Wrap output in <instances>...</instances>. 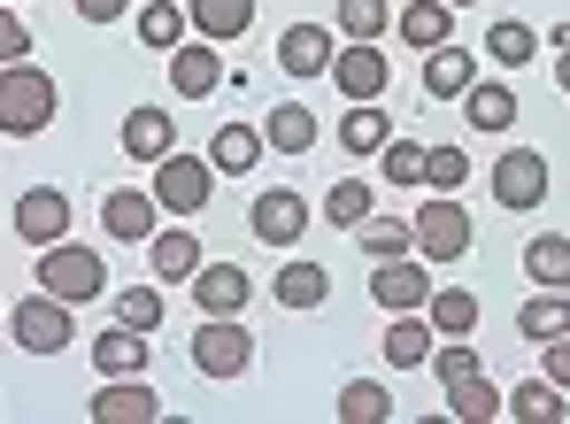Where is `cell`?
I'll list each match as a JSON object with an SVG mask.
<instances>
[{
	"label": "cell",
	"mask_w": 570,
	"mask_h": 424,
	"mask_svg": "<svg viewBox=\"0 0 570 424\" xmlns=\"http://www.w3.org/2000/svg\"><path fill=\"white\" fill-rule=\"evenodd\" d=\"M208 162H216V178H247V170L263 162V131H255V124H216Z\"/></svg>",
	"instance_id": "obj_23"
},
{
	"label": "cell",
	"mask_w": 570,
	"mask_h": 424,
	"mask_svg": "<svg viewBox=\"0 0 570 424\" xmlns=\"http://www.w3.org/2000/svg\"><path fill=\"white\" fill-rule=\"evenodd\" d=\"M324 216H332L340 231H355V224L371 216V186H363V178H340V186L324 194Z\"/></svg>",
	"instance_id": "obj_42"
},
{
	"label": "cell",
	"mask_w": 570,
	"mask_h": 424,
	"mask_svg": "<svg viewBox=\"0 0 570 424\" xmlns=\"http://www.w3.org/2000/svg\"><path fill=\"white\" fill-rule=\"evenodd\" d=\"M524 278H532V286H570V239L563 231H540V239L524 247Z\"/></svg>",
	"instance_id": "obj_33"
},
{
	"label": "cell",
	"mask_w": 570,
	"mask_h": 424,
	"mask_svg": "<svg viewBox=\"0 0 570 424\" xmlns=\"http://www.w3.org/2000/svg\"><path fill=\"white\" fill-rule=\"evenodd\" d=\"M424 317H432L440 339H471V332H478V294H471V286H432Z\"/></svg>",
	"instance_id": "obj_27"
},
{
	"label": "cell",
	"mask_w": 570,
	"mask_h": 424,
	"mask_svg": "<svg viewBox=\"0 0 570 424\" xmlns=\"http://www.w3.org/2000/svg\"><path fill=\"white\" fill-rule=\"evenodd\" d=\"M548 39H556V55H563V47H570V23H556V31H548Z\"/></svg>",
	"instance_id": "obj_48"
},
{
	"label": "cell",
	"mask_w": 570,
	"mask_h": 424,
	"mask_svg": "<svg viewBox=\"0 0 570 424\" xmlns=\"http://www.w3.org/2000/svg\"><path fill=\"white\" fill-rule=\"evenodd\" d=\"M385 23H393L385 0H340V8H332V31H340V39H379Z\"/></svg>",
	"instance_id": "obj_40"
},
{
	"label": "cell",
	"mask_w": 570,
	"mask_h": 424,
	"mask_svg": "<svg viewBox=\"0 0 570 424\" xmlns=\"http://www.w3.org/2000/svg\"><path fill=\"white\" fill-rule=\"evenodd\" d=\"M116 278H108V263H100L94 247H78V239H55V247H39V294H55V302H100Z\"/></svg>",
	"instance_id": "obj_2"
},
{
	"label": "cell",
	"mask_w": 570,
	"mask_h": 424,
	"mask_svg": "<svg viewBox=\"0 0 570 424\" xmlns=\"http://www.w3.org/2000/svg\"><path fill=\"white\" fill-rule=\"evenodd\" d=\"M8 8H16V0H8Z\"/></svg>",
	"instance_id": "obj_50"
},
{
	"label": "cell",
	"mask_w": 570,
	"mask_h": 424,
	"mask_svg": "<svg viewBox=\"0 0 570 424\" xmlns=\"http://www.w3.org/2000/svg\"><path fill=\"white\" fill-rule=\"evenodd\" d=\"M247 294H255V278H247L239 263H200V270H193V302H200V317H239Z\"/></svg>",
	"instance_id": "obj_14"
},
{
	"label": "cell",
	"mask_w": 570,
	"mask_h": 424,
	"mask_svg": "<svg viewBox=\"0 0 570 424\" xmlns=\"http://www.w3.org/2000/svg\"><path fill=\"white\" fill-rule=\"evenodd\" d=\"M471 47H455V39H448V47H432V55H424V93H440V101H463V93H471Z\"/></svg>",
	"instance_id": "obj_25"
},
{
	"label": "cell",
	"mask_w": 570,
	"mask_h": 424,
	"mask_svg": "<svg viewBox=\"0 0 570 424\" xmlns=\"http://www.w3.org/2000/svg\"><path fill=\"white\" fill-rule=\"evenodd\" d=\"M100 224H108V239L147 247V239H155V224H163V201H155V194H139V186H116V194L100 201Z\"/></svg>",
	"instance_id": "obj_12"
},
{
	"label": "cell",
	"mask_w": 570,
	"mask_h": 424,
	"mask_svg": "<svg viewBox=\"0 0 570 424\" xmlns=\"http://www.w3.org/2000/svg\"><path fill=\"white\" fill-rule=\"evenodd\" d=\"M139 47H155V55H170V47H186V31H193V16L178 8V0H147L139 16Z\"/></svg>",
	"instance_id": "obj_31"
},
{
	"label": "cell",
	"mask_w": 570,
	"mask_h": 424,
	"mask_svg": "<svg viewBox=\"0 0 570 424\" xmlns=\"http://www.w3.org/2000/svg\"><path fill=\"white\" fill-rule=\"evenodd\" d=\"M271 294H278V309H324L332 270H324V263H285L278 278H271Z\"/></svg>",
	"instance_id": "obj_29"
},
{
	"label": "cell",
	"mask_w": 570,
	"mask_h": 424,
	"mask_svg": "<svg viewBox=\"0 0 570 424\" xmlns=\"http://www.w3.org/2000/svg\"><path fill=\"white\" fill-rule=\"evenodd\" d=\"M501 417H517V424H563V386L556 378H524L517 394H501Z\"/></svg>",
	"instance_id": "obj_24"
},
{
	"label": "cell",
	"mask_w": 570,
	"mask_h": 424,
	"mask_svg": "<svg viewBox=\"0 0 570 424\" xmlns=\"http://www.w3.org/2000/svg\"><path fill=\"white\" fill-rule=\"evenodd\" d=\"M8 332H16V347H23V355H62L78 324H70V302L31 294V302H16V309H8Z\"/></svg>",
	"instance_id": "obj_6"
},
{
	"label": "cell",
	"mask_w": 570,
	"mask_h": 424,
	"mask_svg": "<svg viewBox=\"0 0 570 424\" xmlns=\"http://www.w3.org/2000/svg\"><path fill=\"white\" fill-rule=\"evenodd\" d=\"M55 108H62V93H55V78L39 62H8L0 70V131L8 139H39L55 124Z\"/></svg>",
	"instance_id": "obj_1"
},
{
	"label": "cell",
	"mask_w": 570,
	"mask_h": 424,
	"mask_svg": "<svg viewBox=\"0 0 570 424\" xmlns=\"http://www.w3.org/2000/svg\"><path fill=\"white\" fill-rule=\"evenodd\" d=\"M401 39L424 47V55L448 47V39H455V8H448V0H409V8H401Z\"/></svg>",
	"instance_id": "obj_30"
},
{
	"label": "cell",
	"mask_w": 570,
	"mask_h": 424,
	"mask_svg": "<svg viewBox=\"0 0 570 424\" xmlns=\"http://www.w3.org/2000/svg\"><path fill=\"white\" fill-rule=\"evenodd\" d=\"M556 86H563V93H570V47H563V55H556Z\"/></svg>",
	"instance_id": "obj_47"
},
{
	"label": "cell",
	"mask_w": 570,
	"mask_h": 424,
	"mask_svg": "<svg viewBox=\"0 0 570 424\" xmlns=\"http://www.w3.org/2000/svg\"><path fill=\"white\" fill-rule=\"evenodd\" d=\"M432 371H440V386L463 378V371H478V347L471 339H440V347H432Z\"/></svg>",
	"instance_id": "obj_44"
},
{
	"label": "cell",
	"mask_w": 570,
	"mask_h": 424,
	"mask_svg": "<svg viewBox=\"0 0 570 424\" xmlns=\"http://www.w3.org/2000/svg\"><path fill=\"white\" fill-rule=\"evenodd\" d=\"M355 239H363V255H371V263H385V255H409V247H416L409 216H363V224H355Z\"/></svg>",
	"instance_id": "obj_34"
},
{
	"label": "cell",
	"mask_w": 570,
	"mask_h": 424,
	"mask_svg": "<svg viewBox=\"0 0 570 424\" xmlns=\"http://www.w3.org/2000/svg\"><path fill=\"white\" fill-rule=\"evenodd\" d=\"M147 355H155V347H147V332H131V324H108V332L94 339L100 378H147Z\"/></svg>",
	"instance_id": "obj_19"
},
{
	"label": "cell",
	"mask_w": 570,
	"mask_h": 424,
	"mask_svg": "<svg viewBox=\"0 0 570 424\" xmlns=\"http://www.w3.org/2000/svg\"><path fill=\"white\" fill-rule=\"evenodd\" d=\"M463 108H471L478 131H509V124H517V93H509V86H478V78H471Z\"/></svg>",
	"instance_id": "obj_36"
},
{
	"label": "cell",
	"mask_w": 570,
	"mask_h": 424,
	"mask_svg": "<svg viewBox=\"0 0 570 424\" xmlns=\"http://www.w3.org/2000/svg\"><path fill=\"white\" fill-rule=\"evenodd\" d=\"M147 270H155V286H186L193 270H200V239H193L186 224H163L147 239Z\"/></svg>",
	"instance_id": "obj_17"
},
{
	"label": "cell",
	"mask_w": 570,
	"mask_h": 424,
	"mask_svg": "<svg viewBox=\"0 0 570 424\" xmlns=\"http://www.w3.org/2000/svg\"><path fill=\"white\" fill-rule=\"evenodd\" d=\"M424 186L432 194H463L471 186V147H424Z\"/></svg>",
	"instance_id": "obj_38"
},
{
	"label": "cell",
	"mask_w": 570,
	"mask_h": 424,
	"mask_svg": "<svg viewBox=\"0 0 570 424\" xmlns=\"http://www.w3.org/2000/svg\"><path fill=\"white\" fill-rule=\"evenodd\" d=\"M379 178H385V186H424V147L393 131V139L379 147Z\"/></svg>",
	"instance_id": "obj_39"
},
{
	"label": "cell",
	"mask_w": 570,
	"mask_h": 424,
	"mask_svg": "<svg viewBox=\"0 0 570 424\" xmlns=\"http://www.w3.org/2000/svg\"><path fill=\"white\" fill-rule=\"evenodd\" d=\"M332 55H340V31H324V23H285L278 62H285V78H293V86L324 78V70H332Z\"/></svg>",
	"instance_id": "obj_11"
},
{
	"label": "cell",
	"mask_w": 570,
	"mask_h": 424,
	"mask_svg": "<svg viewBox=\"0 0 570 424\" xmlns=\"http://www.w3.org/2000/svg\"><path fill=\"white\" fill-rule=\"evenodd\" d=\"M247 363H255L247 324L239 317H200V332H193V371H200V378H247Z\"/></svg>",
	"instance_id": "obj_5"
},
{
	"label": "cell",
	"mask_w": 570,
	"mask_h": 424,
	"mask_svg": "<svg viewBox=\"0 0 570 424\" xmlns=\"http://www.w3.org/2000/svg\"><path fill=\"white\" fill-rule=\"evenodd\" d=\"M540 363H548V378H556V386L570 394V332H563V339H548V347H540Z\"/></svg>",
	"instance_id": "obj_45"
},
{
	"label": "cell",
	"mask_w": 570,
	"mask_h": 424,
	"mask_svg": "<svg viewBox=\"0 0 570 424\" xmlns=\"http://www.w3.org/2000/svg\"><path fill=\"white\" fill-rule=\"evenodd\" d=\"M193 16V39H216V47H232V39H247V23H255V0H186Z\"/></svg>",
	"instance_id": "obj_22"
},
{
	"label": "cell",
	"mask_w": 570,
	"mask_h": 424,
	"mask_svg": "<svg viewBox=\"0 0 570 424\" xmlns=\"http://www.w3.org/2000/svg\"><path fill=\"white\" fill-rule=\"evenodd\" d=\"M116 324H131V332H163V286H124V294H116Z\"/></svg>",
	"instance_id": "obj_41"
},
{
	"label": "cell",
	"mask_w": 570,
	"mask_h": 424,
	"mask_svg": "<svg viewBox=\"0 0 570 424\" xmlns=\"http://www.w3.org/2000/svg\"><path fill=\"white\" fill-rule=\"evenodd\" d=\"M116 139H124V155H131V162H147V170H155V162L178 147V124L147 101V108H131V116H124V131H116Z\"/></svg>",
	"instance_id": "obj_18"
},
{
	"label": "cell",
	"mask_w": 570,
	"mask_h": 424,
	"mask_svg": "<svg viewBox=\"0 0 570 424\" xmlns=\"http://www.w3.org/2000/svg\"><path fill=\"white\" fill-rule=\"evenodd\" d=\"M517 332H524V347L563 339V332H570V286H540V294L517 309Z\"/></svg>",
	"instance_id": "obj_21"
},
{
	"label": "cell",
	"mask_w": 570,
	"mask_h": 424,
	"mask_svg": "<svg viewBox=\"0 0 570 424\" xmlns=\"http://www.w3.org/2000/svg\"><path fill=\"white\" fill-rule=\"evenodd\" d=\"M147 194L163 201V216H200V209H208V194H216V162L170 147V155L155 162V186H147Z\"/></svg>",
	"instance_id": "obj_3"
},
{
	"label": "cell",
	"mask_w": 570,
	"mask_h": 424,
	"mask_svg": "<svg viewBox=\"0 0 570 424\" xmlns=\"http://www.w3.org/2000/svg\"><path fill=\"white\" fill-rule=\"evenodd\" d=\"M532 47H540V39H532V23H517V16H501V23L485 31V55H493L501 70H524V62H532Z\"/></svg>",
	"instance_id": "obj_37"
},
{
	"label": "cell",
	"mask_w": 570,
	"mask_h": 424,
	"mask_svg": "<svg viewBox=\"0 0 570 424\" xmlns=\"http://www.w3.org/2000/svg\"><path fill=\"white\" fill-rule=\"evenodd\" d=\"M385 139H393V116H385L379 101H347V116H340V147H347V155H379Z\"/></svg>",
	"instance_id": "obj_32"
},
{
	"label": "cell",
	"mask_w": 570,
	"mask_h": 424,
	"mask_svg": "<svg viewBox=\"0 0 570 424\" xmlns=\"http://www.w3.org/2000/svg\"><path fill=\"white\" fill-rule=\"evenodd\" d=\"M155 417H163V394L147 378H100L94 424H155Z\"/></svg>",
	"instance_id": "obj_13"
},
{
	"label": "cell",
	"mask_w": 570,
	"mask_h": 424,
	"mask_svg": "<svg viewBox=\"0 0 570 424\" xmlns=\"http://www.w3.org/2000/svg\"><path fill=\"white\" fill-rule=\"evenodd\" d=\"M371 302H379L385 317L424 309V302H432V263H424V255H385L379 270H371Z\"/></svg>",
	"instance_id": "obj_9"
},
{
	"label": "cell",
	"mask_w": 570,
	"mask_h": 424,
	"mask_svg": "<svg viewBox=\"0 0 570 424\" xmlns=\"http://www.w3.org/2000/svg\"><path fill=\"white\" fill-rule=\"evenodd\" d=\"M216 86H224V47H216V39L170 47V93H178V101H208Z\"/></svg>",
	"instance_id": "obj_10"
},
{
	"label": "cell",
	"mask_w": 570,
	"mask_h": 424,
	"mask_svg": "<svg viewBox=\"0 0 570 424\" xmlns=\"http://www.w3.org/2000/svg\"><path fill=\"white\" fill-rule=\"evenodd\" d=\"M124 8H131V0H78V16H86V23H116Z\"/></svg>",
	"instance_id": "obj_46"
},
{
	"label": "cell",
	"mask_w": 570,
	"mask_h": 424,
	"mask_svg": "<svg viewBox=\"0 0 570 424\" xmlns=\"http://www.w3.org/2000/svg\"><path fill=\"white\" fill-rule=\"evenodd\" d=\"M393 417V402H385L379 378H347L340 386V424H385Z\"/></svg>",
	"instance_id": "obj_35"
},
{
	"label": "cell",
	"mask_w": 570,
	"mask_h": 424,
	"mask_svg": "<svg viewBox=\"0 0 570 424\" xmlns=\"http://www.w3.org/2000/svg\"><path fill=\"white\" fill-rule=\"evenodd\" d=\"M332 86H340V101H379L385 78H393V62H385L379 39H340V55H332V70H324Z\"/></svg>",
	"instance_id": "obj_8"
},
{
	"label": "cell",
	"mask_w": 570,
	"mask_h": 424,
	"mask_svg": "<svg viewBox=\"0 0 570 424\" xmlns=\"http://www.w3.org/2000/svg\"><path fill=\"white\" fill-rule=\"evenodd\" d=\"M8 62H31V23L0 0V70H8Z\"/></svg>",
	"instance_id": "obj_43"
},
{
	"label": "cell",
	"mask_w": 570,
	"mask_h": 424,
	"mask_svg": "<svg viewBox=\"0 0 570 424\" xmlns=\"http://www.w3.org/2000/svg\"><path fill=\"white\" fill-rule=\"evenodd\" d=\"M263 147L308 155V147H316V116H308V101H278L271 108V116H263Z\"/></svg>",
	"instance_id": "obj_26"
},
{
	"label": "cell",
	"mask_w": 570,
	"mask_h": 424,
	"mask_svg": "<svg viewBox=\"0 0 570 424\" xmlns=\"http://www.w3.org/2000/svg\"><path fill=\"white\" fill-rule=\"evenodd\" d=\"M385 363H393V371H416V363H432V347H440V332H432V317H424V309H401V317L385 324Z\"/></svg>",
	"instance_id": "obj_20"
},
{
	"label": "cell",
	"mask_w": 570,
	"mask_h": 424,
	"mask_svg": "<svg viewBox=\"0 0 570 424\" xmlns=\"http://www.w3.org/2000/svg\"><path fill=\"white\" fill-rule=\"evenodd\" d=\"M16 231H23L31 247L70 239V194H62V186H31V194L16 201Z\"/></svg>",
	"instance_id": "obj_15"
},
{
	"label": "cell",
	"mask_w": 570,
	"mask_h": 424,
	"mask_svg": "<svg viewBox=\"0 0 570 424\" xmlns=\"http://www.w3.org/2000/svg\"><path fill=\"white\" fill-rule=\"evenodd\" d=\"M448 417H455V424H493V417H501V394H493V378H485V371L448 378Z\"/></svg>",
	"instance_id": "obj_28"
},
{
	"label": "cell",
	"mask_w": 570,
	"mask_h": 424,
	"mask_svg": "<svg viewBox=\"0 0 570 424\" xmlns=\"http://www.w3.org/2000/svg\"><path fill=\"white\" fill-rule=\"evenodd\" d=\"M448 8H478V0H448Z\"/></svg>",
	"instance_id": "obj_49"
},
{
	"label": "cell",
	"mask_w": 570,
	"mask_h": 424,
	"mask_svg": "<svg viewBox=\"0 0 570 424\" xmlns=\"http://www.w3.org/2000/svg\"><path fill=\"white\" fill-rule=\"evenodd\" d=\"M493 201L517 216H532L548 201V155L540 147H509V155H493Z\"/></svg>",
	"instance_id": "obj_7"
},
{
	"label": "cell",
	"mask_w": 570,
	"mask_h": 424,
	"mask_svg": "<svg viewBox=\"0 0 570 424\" xmlns=\"http://www.w3.org/2000/svg\"><path fill=\"white\" fill-rule=\"evenodd\" d=\"M247 231L263 239V247H293L301 231H308V201L285 186V194H255V209H247Z\"/></svg>",
	"instance_id": "obj_16"
},
{
	"label": "cell",
	"mask_w": 570,
	"mask_h": 424,
	"mask_svg": "<svg viewBox=\"0 0 570 424\" xmlns=\"http://www.w3.org/2000/svg\"><path fill=\"white\" fill-rule=\"evenodd\" d=\"M409 231H416V255H424V263H463L478 224H471V209H463L455 194H432V201L416 209V224H409Z\"/></svg>",
	"instance_id": "obj_4"
}]
</instances>
